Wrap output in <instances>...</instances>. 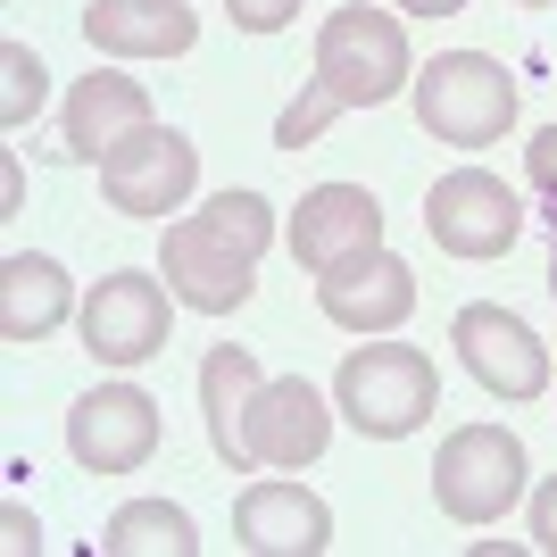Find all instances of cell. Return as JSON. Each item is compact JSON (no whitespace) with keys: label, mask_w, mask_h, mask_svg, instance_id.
Listing matches in <instances>:
<instances>
[{"label":"cell","mask_w":557,"mask_h":557,"mask_svg":"<svg viewBox=\"0 0 557 557\" xmlns=\"http://www.w3.org/2000/svg\"><path fill=\"white\" fill-rule=\"evenodd\" d=\"M275 242V200L267 191H216L209 209L166 216L159 242V275L166 292L200 317H233V308L258 292V258Z\"/></svg>","instance_id":"6da1fadb"},{"label":"cell","mask_w":557,"mask_h":557,"mask_svg":"<svg viewBox=\"0 0 557 557\" xmlns=\"http://www.w3.org/2000/svg\"><path fill=\"white\" fill-rule=\"evenodd\" d=\"M333 408H342L367 442H408L417 424H433L442 408V374L417 342H383L374 333L367 349H349L342 374H333Z\"/></svg>","instance_id":"7a4b0ae2"},{"label":"cell","mask_w":557,"mask_h":557,"mask_svg":"<svg viewBox=\"0 0 557 557\" xmlns=\"http://www.w3.org/2000/svg\"><path fill=\"white\" fill-rule=\"evenodd\" d=\"M317 84H325L342 109H383L417 84V59H408V25L399 9H367V0H349L317 25Z\"/></svg>","instance_id":"3957f363"},{"label":"cell","mask_w":557,"mask_h":557,"mask_svg":"<svg viewBox=\"0 0 557 557\" xmlns=\"http://www.w3.org/2000/svg\"><path fill=\"white\" fill-rule=\"evenodd\" d=\"M408 100H417V125L449 150H491L516 125V75L491 50H442L433 67H417Z\"/></svg>","instance_id":"277c9868"},{"label":"cell","mask_w":557,"mask_h":557,"mask_svg":"<svg viewBox=\"0 0 557 557\" xmlns=\"http://www.w3.org/2000/svg\"><path fill=\"white\" fill-rule=\"evenodd\" d=\"M524 442L508 424H458L442 449H433V508L449 524H499V516L524 499Z\"/></svg>","instance_id":"5b68a950"},{"label":"cell","mask_w":557,"mask_h":557,"mask_svg":"<svg viewBox=\"0 0 557 557\" xmlns=\"http://www.w3.org/2000/svg\"><path fill=\"white\" fill-rule=\"evenodd\" d=\"M191 184H200V150H191V134H175L159 116L134 125V134L100 159V191H109L116 216H166V209L191 200Z\"/></svg>","instance_id":"8992f818"},{"label":"cell","mask_w":557,"mask_h":557,"mask_svg":"<svg viewBox=\"0 0 557 557\" xmlns=\"http://www.w3.org/2000/svg\"><path fill=\"white\" fill-rule=\"evenodd\" d=\"M424 233L449 258H499L524 233V200L499 175H483V166H458V175H442L424 191Z\"/></svg>","instance_id":"52a82bcc"},{"label":"cell","mask_w":557,"mask_h":557,"mask_svg":"<svg viewBox=\"0 0 557 557\" xmlns=\"http://www.w3.org/2000/svg\"><path fill=\"white\" fill-rule=\"evenodd\" d=\"M166 292L159 275H134V267H116V275L92 283V300L75 308V325H84V349H92L100 367H141V358H159L166 349Z\"/></svg>","instance_id":"ba28073f"},{"label":"cell","mask_w":557,"mask_h":557,"mask_svg":"<svg viewBox=\"0 0 557 557\" xmlns=\"http://www.w3.org/2000/svg\"><path fill=\"white\" fill-rule=\"evenodd\" d=\"M67 449L84 474H134L159 458V399L134 383H100L67 408Z\"/></svg>","instance_id":"9c48e42d"},{"label":"cell","mask_w":557,"mask_h":557,"mask_svg":"<svg viewBox=\"0 0 557 557\" xmlns=\"http://www.w3.org/2000/svg\"><path fill=\"white\" fill-rule=\"evenodd\" d=\"M449 342H458L466 374H474L491 399H541L549 392V342H541L524 317H508V308H491V300L458 308Z\"/></svg>","instance_id":"30bf717a"},{"label":"cell","mask_w":557,"mask_h":557,"mask_svg":"<svg viewBox=\"0 0 557 557\" xmlns=\"http://www.w3.org/2000/svg\"><path fill=\"white\" fill-rule=\"evenodd\" d=\"M250 466H267V474H300V466L325 458L333 442V399L308 383V374H275V383H258L250 399Z\"/></svg>","instance_id":"8fae6325"},{"label":"cell","mask_w":557,"mask_h":557,"mask_svg":"<svg viewBox=\"0 0 557 557\" xmlns=\"http://www.w3.org/2000/svg\"><path fill=\"white\" fill-rule=\"evenodd\" d=\"M317 308H325V325L358 333V342L399 333L408 317H417V267H408V258H392V250L342 258L333 275H317Z\"/></svg>","instance_id":"7c38bea8"},{"label":"cell","mask_w":557,"mask_h":557,"mask_svg":"<svg viewBox=\"0 0 557 557\" xmlns=\"http://www.w3.org/2000/svg\"><path fill=\"white\" fill-rule=\"evenodd\" d=\"M367 250H383V200L367 184L300 191V209H292V258H300V275H333L342 258H367Z\"/></svg>","instance_id":"4fadbf2b"},{"label":"cell","mask_w":557,"mask_h":557,"mask_svg":"<svg viewBox=\"0 0 557 557\" xmlns=\"http://www.w3.org/2000/svg\"><path fill=\"white\" fill-rule=\"evenodd\" d=\"M233 541L258 557H317V549H333V508L308 483L267 474V483H250L233 499Z\"/></svg>","instance_id":"5bb4252c"},{"label":"cell","mask_w":557,"mask_h":557,"mask_svg":"<svg viewBox=\"0 0 557 557\" xmlns=\"http://www.w3.org/2000/svg\"><path fill=\"white\" fill-rule=\"evenodd\" d=\"M84 42L116 67H134V59H184L200 42V17H191V0H92L84 9Z\"/></svg>","instance_id":"9a60e30c"},{"label":"cell","mask_w":557,"mask_h":557,"mask_svg":"<svg viewBox=\"0 0 557 557\" xmlns=\"http://www.w3.org/2000/svg\"><path fill=\"white\" fill-rule=\"evenodd\" d=\"M150 92H141V75H116V67H92L84 84L67 92V109H59V125H67V159L100 166L116 150V141L134 134V125H150Z\"/></svg>","instance_id":"2e32d148"},{"label":"cell","mask_w":557,"mask_h":557,"mask_svg":"<svg viewBox=\"0 0 557 557\" xmlns=\"http://www.w3.org/2000/svg\"><path fill=\"white\" fill-rule=\"evenodd\" d=\"M75 317V283L59 258L9 250L0 258V342H50Z\"/></svg>","instance_id":"e0dca14e"},{"label":"cell","mask_w":557,"mask_h":557,"mask_svg":"<svg viewBox=\"0 0 557 557\" xmlns=\"http://www.w3.org/2000/svg\"><path fill=\"white\" fill-rule=\"evenodd\" d=\"M258 358L242 342H216L209 358H200V417H209V449L233 466V474H250V399H258Z\"/></svg>","instance_id":"ac0fdd59"},{"label":"cell","mask_w":557,"mask_h":557,"mask_svg":"<svg viewBox=\"0 0 557 557\" xmlns=\"http://www.w3.org/2000/svg\"><path fill=\"white\" fill-rule=\"evenodd\" d=\"M109 557H191L200 549V524H191L175 499H125L109 516V533H100Z\"/></svg>","instance_id":"d6986e66"},{"label":"cell","mask_w":557,"mask_h":557,"mask_svg":"<svg viewBox=\"0 0 557 557\" xmlns=\"http://www.w3.org/2000/svg\"><path fill=\"white\" fill-rule=\"evenodd\" d=\"M42 100H50V67L34 59V42H0V125L25 134Z\"/></svg>","instance_id":"ffe728a7"},{"label":"cell","mask_w":557,"mask_h":557,"mask_svg":"<svg viewBox=\"0 0 557 557\" xmlns=\"http://www.w3.org/2000/svg\"><path fill=\"white\" fill-rule=\"evenodd\" d=\"M333 116H342V100H333L325 84H317V75H308V84H300V100H292V109L275 116V141H283V150H308V141L325 134Z\"/></svg>","instance_id":"44dd1931"},{"label":"cell","mask_w":557,"mask_h":557,"mask_svg":"<svg viewBox=\"0 0 557 557\" xmlns=\"http://www.w3.org/2000/svg\"><path fill=\"white\" fill-rule=\"evenodd\" d=\"M225 17L242 34H283V25L300 17V0H225Z\"/></svg>","instance_id":"7402d4cb"},{"label":"cell","mask_w":557,"mask_h":557,"mask_svg":"<svg viewBox=\"0 0 557 557\" xmlns=\"http://www.w3.org/2000/svg\"><path fill=\"white\" fill-rule=\"evenodd\" d=\"M524 175H533V191L557 209V125H541V134L524 141Z\"/></svg>","instance_id":"603a6c76"},{"label":"cell","mask_w":557,"mask_h":557,"mask_svg":"<svg viewBox=\"0 0 557 557\" xmlns=\"http://www.w3.org/2000/svg\"><path fill=\"white\" fill-rule=\"evenodd\" d=\"M533 549H541V557H557V474L533 491Z\"/></svg>","instance_id":"cb8c5ba5"},{"label":"cell","mask_w":557,"mask_h":557,"mask_svg":"<svg viewBox=\"0 0 557 557\" xmlns=\"http://www.w3.org/2000/svg\"><path fill=\"white\" fill-rule=\"evenodd\" d=\"M0 533H9V541H0V549H17V557H25V549H42V533H34V516H25L17 499L0 508Z\"/></svg>","instance_id":"d4e9b609"},{"label":"cell","mask_w":557,"mask_h":557,"mask_svg":"<svg viewBox=\"0 0 557 557\" xmlns=\"http://www.w3.org/2000/svg\"><path fill=\"white\" fill-rule=\"evenodd\" d=\"M17 209H25V166L0 159V216H17Z\"/></svg>","instance_id":"484cf974"},{"label":"cell","mask_w":557,"mask_h":557,"mask_svg":"<svg viewBox=\"0 0 557 557\" xmlns=\"http://www.w3.org/2000/svg\"><path fill=\"white\" fill-rule=\"evenodd\" d=\"M392 9H399V17H458L466 0H392Z\"/></svg>","instance_id":"4316f807"},{"label":"cell","mask_w":557,"mask_h":557,"mask_svg":"<svg viewBox=\"0 0 557 557\" xmlns=\"http://www.w3.org/2000/svg\"><path fill=\"white\" fill-rule=\"evenodd\" d=\"M549 292H557V250H549Z\"/></svg>","instance_id":"83f0119b"},{"label":"cell","mask_w":557,"mask_h":557,"mask_svg":"<svg viewBox=\"0 0 557 557\" xmlns=\"http://www.w3.org/2000/svg\"><path fill=\"white\" fill-rule=\"evenodd\" d=\"M516 9H549V0H516Z\"/></svg>","instance_id":"f1b7e54d"}]
</instances>
